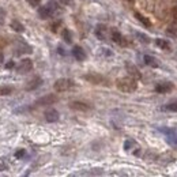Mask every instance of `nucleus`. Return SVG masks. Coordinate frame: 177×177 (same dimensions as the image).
<instances>
[{
	"label": "nucleus",
	"mask_w": 177,
	"mask_h": 177,
	"mask_svg": "<svg viewBox=\"0 0 177 177\" xmlns=\"http://www.w3.org/2000/svg\"><path fill=\"white\" fill-rule=\"evenodd\" d=\"M60 25H61V22L60 20H57V22H54L52 26H50V30H52L53 33H57V30H59V27H60Z\"/></svg>",
	"instance_id": "nucleus-26"
},
{
	"label": "nucleus",
	"mask_w": 177,
	"mask_h": 177,
	"mask_svg": "<svg viewBox=\"0 0 177 177\" xmlns=\"http://www.w3.org/2000/svg\"><path fill=\"white\" fill-rule=\"evenodd\" d=\"M132 146H135L134 140H125L124 142V150H127V151H128V150H131Z\"/></svg>",
	"instance_id": "nucleus-25"
},
{
	"label": "nucleus",
	"mask_w": 177,
	"mask_h": 177,
	"mask_svg": "<svg viewBox=\"0 0 177 177\" xmlns=\"http://www.w3.org/2000/svg\"><path fill=\"white\" fill-rule=\"evenodd\" d=\"M41 83H42V79H41V78H38V76H37V78H34V79H32V80H30L29 83L26 84V87H25V88H26L27 91L36 90L37 87H40V86H41Z\"/></svg>",
	"instance_id": "nucleus-13"
},
{
	"label": "nucleus",
	"mask_w": 177,
	"mask_h": 177,
	"mask_svg": "<svg viewBox=\"0 0 177 177\" xmlns=\"http://www.w3.org/2000/svg\"><path fill=\"white\" fill-rule=\"evenodd\" d=\"M125 68H127V72L129 74V76L134 78V79H140L142 78V74L140 71L136 68V66H134V64L131 63H125Z\"/></svg>",
	"instance_id": "nucleus-10"
},
{
	"label": "nucleus",
	"mask_w": 177,
	"mask_h": 177,
	"mask_svg": "<svg viewBox=\"0 0 177 177\" xmlns=\"http://www.w3.org/2000/svg\"><path fill=\"white\" fill-rule=\"evenodd\" d=\"M38 15H40L41 19H48V18H50L53 14L50 12V10L46 6H42V7L38 6Z\"/></svg>",
	"instance_id": "nucleus-14"
},
{
	"label": "nucleus",
	"mask_w": 177,
	"mask_h": 177,
	"mask_svg": "<svg viewBox=\"0 0 177 177\" xmlns=\"http://www.w3.org/2000/svg\"><path fill=\"white\" fill-rule=\"evenodd\" d=\"M83 79L87 80L88 83H91V84H102V86H109V79H106L104 75L97 74V72L84 74L83 75Z\"/></svg>",
	"instance_id": "nucleus-2"
},
{
	"label": "nucleus",
	"mask_w": 177,
	"mask_h": 177,
	"mask_svg": "<svg viewBox=\"0 0 177 177\" xmlns=\"http://www.w3.org/2000/svg\"><path fill=\"white\" fill-rule=\"evenodd\" d=\"M94 33H95V36H97L98 40L105 41L106 40V37H108V27L105 25H102V23H100V25L95 26V32Z\"/></svg>",
	"instance_id": "nucleus-9"
},
{
	"label": "nucleus",
	"mask_w": 177,
	"mask_h": 177,
	"mask_svg": "<svg viewBox=\"0 0 177 177\" xmlns=\"http://www.w3.org/2000/svg\"><path fill=\"white\" fill-rule=\"evenodd\" d=\"M136 37L139 38V41L143 44H150V37L149 36H146V34H143V33H136Z\"/></svg>",
	"instance_id": "nucleus-22"
},
{
	"label": "nucleus",
	"mask_w": 177,
	"mask_h": 177,
	"mask_svg": "<svg viewBox=\"0 0 177 177\" xmlns=\"http://www.w3.org/2000/svg\"><path fill=\"white\" fill-rule=\"evenodd\" d=\"M6 68L7 70H11V68H15V61H8L6 64Z\"/></svg>",
	"instance_id": "nucleus-30"
},
{
	"label": "nucleus",
	"mask_w": 177,
	"mask_h": 177,
	"mask_svg": "<svg viewBox=\"0 0 177 177\" xmlns=\"http://www.w3.org/2000/svg\"><path fill=\"white\" fill-rule=\"evenodd\" d=\"M56 101H57V95H54V94H46V95H44V97L38 98V100L36 101V105H38V106L53 105Z\"/></svg>",
	"instance_id": "nucleus-5"
},
{
	"label": "nucleus",
	"mask_w": 177,
	"mask_h": 177,
	"mask_svg": "<svg viewBox=\"0 0 177 177\" xmlns=\"http://www.w3.org/2000/svg\"><path fill=\"white\" fill-rule=\"evenodd\" d=\"M46 7L50 10V12H52V14L56 12L57 10H59V6H57V3H54V2H49V3L46 4Z\"/></svg>",
	"instance_id": "nucleus-24"
},
{
	"label": "nucleus",
	"mask_w": 177,
	"mask_h": 177,
	"mask_svg": "<svg viewBox=\"0 0 177 177\" xmlns=\"http://www.w3.org/2000/svg\"><path fill=\"white\" fill-rule=\"evenodd\" d=\"M172 14H173V18H175V19L177 20V7H175V8H173Z\"/></svg>",
	"instance_id": "nucleus-32"
},
{
	"label": "nucleus",
	"mask_w": 177,
	"mask_h": 177,
	"mask_svg": "<svg viewBox=\"0 0 177 177\" xmlns=\"http://www.w3.org/2000/svg\"><path fill=\"white\" fill-rule=\"evenodd\" d=\"M27 3H29L32 7H38L40 3H41V0H27Z\"/></svg>",
	"instance_id": "nucleus-28"
},
{
	"label": "nucleus",
	"mask_w": 177,
	"mask_h": 177,
	"mask_svg": "<svg viewBox=\"0 0 177 177\" xmlns=\"http://www.w3.org/2000/svg\"><path fill=\"white\" fill-rule=\"evenodd\" d=\"M112 40H113V42L119 44V45H121V46L127 45V41H125V38L121 36L120 32H117V30H112Z\"/></svg>",
	"instance_id": "nucleus-12"
},
{
	"label": "nucleus",
	"mask_w": 177,
	"mask_h": 177,
	"mask_svg": "<svg viewBox=\"0 0 177 177\" xmlns=\"http://www.w3.org/2000/svg\"><path fill=\"white\" fill-rule=\"evenodd\" d=\"M34 64H33V60L26 57V59H22L18 64H15V71L18 74H26V72H30L33 70Z\"/></svg>",
	"instance_id": "nucleus-4"
},
{
	"label": "nucleus",
	"mask_w": 177,
	"mask_h": 177,
	"mask_svg": "<svg viewBox=\"0 0 177 177\" xmlns=\"http://www.w3.org/2000/svg\"><path fill=\"white\" fill-rule=\"evenodd\" d=\"M74 86H75L74 80L67 79V78H60V79H57L53 83V88H54V91H57V93L67 91V90H70V88H72Z\"/></svg>",
	"instance_id": "nucleus-3"
},
{
	"label": "nucleus",
	"mask_w": 177,
	"mask_h": 177,
	"mask_svg": "<svg viewBox=\"0 0 177 177\" xmlns=\"http://www.w3.org/2000/svg\"><path fill=\"white\" fill-rule=\"evenodd\" d=\"M162 110H168V112H177V100L168 102L166 105L162 106Z\"/></svg>",
	"instance_id": "nucleus-18"
},
{
	"label": "nucleus",
	"mask_w": 177,
	"mask_h": 177,
	"mask_svg": "<svg viewBox=\"0 0 177 177\" xmlns=\"http://www.w3.org/2000/svg\"><path fill=\"white\" fill-rule=\"evenodd\" d=\"M44 116H45V120L48 123H56V121H59V119H60V114L56 109H49V110L45 112Z\"/></svg>",
	"instance_id": "nucleus-11"
},
{
	"label": "nucleus",
	"mask_w": 177,
	"mask_h": 177,
	"mask_svg": "<svg viewBox=\"0 0 177 177\" xmlns=\"http://www.w3.org/2000/svg\"><path fill=\"white\" fill-rule=\"evenodd\" d=\"M61 36H63V40L66 41L67 44H71L72 42V34L68 29H63V32H61Z\"/></svg>",
	"instance_id": "nucleus-20"
},
{
	"label": "nucleus",
	"mask_w": 177,
	"mask_h": 177,
	"mask_svg": "<svg viewBox=\"0 0 177 177\" xmlns=\"http://www.w3.org/2000/svg\"><path fill=\"white\" fill-rule=\"evenodd\" d=\"M173 88H175V84L173 83H170V82H161V83H158L155 86V91L159 94H165V93L173 91Z\"/></svg>",
	"instance_id": "nucleus-7"
},
{
	"label": "nucleus",
	"mask_w": 177,
	"mask_h": 177,
	"mask_svg": "<svg viewBox=\"0 0 177 177\" xmlns=\"http://www.w3.org/2000/svg\"><path fill=\"white\" fill-rule=\"evenodd\" d=\"M14 87L12 86H0V95H10L12 94Z\"/></svg>",
	"instance_id": "nucleus-21"
},
{
	"label": "nucleus",
	"mask_w": 177,
	"mask_h": 177,
	"mask_svg": "<svg viewBox=\"0 0 177 177\" xmlns=\"http://www.w3.org/2000/svg\"><path fill=\"white\" fill-rule=\"evenodd\" d=\"M63 6H71L72 4V0H59Z\"/></svg>",
	"instance_id": "nucleus-31"
},
{
	"label": "nucleus",
	"mask_w": 177,
	"mask_h": 177,
	"mask_svg": "<svg viewBox=\"0 0 177 177\" xmlns=\"http://www.w3.org/2000/svg\"><path fill=\"white\" fill-rule=\"evenodd\" d=\"M71 53H72V56L75 57V60H78V61L86 60V52H84V49L79 45H75L72 48V50H71Z\"/></svg>",
	"instance_id": "nucleus-8"
},
{
	"label": "nucleus",
	"mask_w": 177,
	"mask_h": 177,
	"mask_svg": "<svg viewBox=\"0 0 177 177\" xmlns=\"http://www.w3.org/2000/svg\"><path fill=\"white\" fill-rule=\"evenodd\" d=\"M6 11L3 8H0V25H3V23H4V18H6Z\"/></svg>",
	"instance_id": "nucleus-27"
},
{
	"label": "nucleus",
	"mask_w": 177,
	"mask_h": 177,
	"mask_svg": "<svg viewBox=\"0 0 177 177\" xmlns=\"http://www.w3.org/2000/svg\"><path fill=\"white\" fill-rule=\"evenodd\" d=\"M143 60H145V63L147 64L149 67L157 68V67L159 66V64H158V61H157V59H155V57L150 56V54H145V57H143Z\"/></svg>",
	"instance_id": "nucleus-15"
},
{
	"label": "nucleus",
	"mask_w": 177,
	"mask_h": 177,
	"mask_svg": "<svg viewBox=\"0 0 177 177\" xmlns=\"http://www.w3.org/2000/svg\"><path fill=\"white\" fill-rule=\"evenodd\" d=\"M57 50H59V53H60V54H66V52H64V49H63L61 46L57 48Z\"/></svg>",
	"instance_id": "nucleus-33"
},
{
	"label": "nucleus",
	"mask_w": 177,
	"mask_h": 177,
	"mask_svg": "<svg viewBox=\"0 0 177 177\" xmlns=\"http://www.w3.org/2000/svg\"><path fill=\"white\" fill-rule=\"evenodd\" d=\"M155 45L158 48H161V49H165V50L170 49L169 42H168V41H165V40H162V38H157L155 40Z\"/></svg>",
	"instance_id": "nucleus-19"
},
{
	"label": "nucleus",
	"mask_w": 177,
	"mask_h": 177,
	"mask_svg": "<svg viewBox=\"0 0 177 177\" xmlns=\"http://www.w3.org/2000/svg\"><path fill=\"white\" fill-rule=\"evenodd\" d=\"M25 154H26V151L22 149V150H19V151H16V153H15V158H16V159H19V158H22V157L25 155Z\"/></svg>",
	"instance_id": "nucleus-29"
},
{
	"label": "nucleus",
	"mask_w": 177,
	"mask_h": 177,
	"mask_svg": "<svg viewBox=\"0 0 177 177\" xmlns=\"http://www.w3.org/2000/svg\"><path fill=\"white\" fill-rule=\"evenodd\" d=\"M70 109L76 112H88L91 110V106L86 102H80V101H72L70 102Z\"/></svg>",
	"instance_id": "nucleus-6"
},
{
	"label": "nucleus",
	"mask_w": 177,
	"mask_h": 177,
	"mask_svg": "<svg viewBox=\"0 0 177 177\" xmlns=\"http://www.w3.org/2000/svg\"><path fill=\"white\" fill-rule=\"evenodd\" d=\"M166 33H168L170 37H176V38H177V25L169 26L168 30H166Z\"/></svg>",
	"instance_id": "nucleus-23"
},
{
	"label": "nucleus",
	"mask_w": 177,
	"mask_h": 177,
	"mask_svg": "<svg viewBox=\"0 0 177 177\" xmlns=\"http://www.w3.org/2000/svg\"><path fill=\"white\" fill-rule=\"evenodd\" d=\"M116 87L123 93H134L138 88V83H136V79H134V78L123 76L116 79Z\"/></svg>",
	"instance_id": "nucleus-1"
},
{
	"label": "nucleus",
	"mask_w": 177,
	"mask_h": 177,
	"mask_svg": "<svg viewBox=\"0 0 177 177\" xmlns=\"http://www.w3.org/2000/svg\"><path fill=\"white\" fill-rule=\"evenodd\" d=\"M135 18L138 19L143 26H146V27H151V22H150V19H149V18H146L145 15H142L140 12H135Z\"/></svg>",
	"instance_id": "nucleus-17"
},
{
	"label": "nucleus",
	"mask_w": 177,
	"mask_h": 177,
	"mask_svg": "<svg viewBox=\"0 0 177 177\" xmlns=\"http://www.w3.org/2000/svg\"><path fill=\"white\" fill-rule=\"evenodd\" d=\"M10 26H11V29L14 30V32H16V33H23L25 32V26L22 25V23L19 22V20H16V19H14L11 23H10Z\"/></svg>",
	"instance_id": "nucleus-16"
}]
</instances>
